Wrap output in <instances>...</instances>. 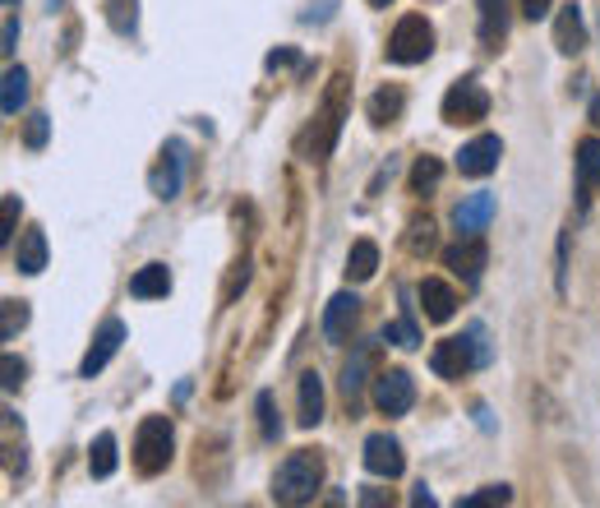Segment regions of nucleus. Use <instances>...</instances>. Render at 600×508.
<instances>
[{"label":"nucleus","mask_w":600,"mask_h":508,"mask_svg":"<svg viewBox=\"0 0 600 508\" xmlns=\"http://www.w3.org/2000/svg\"><path fill=\"white\" fill-rule=\"evenodd\" d=\"M324 486V457L315 448H296L273 476V499L277 504H309Z\"/></svg>","instance_id":"obj_1"},{"label":"nucleus","mask_w":600,"mask_h":508,"mask_svg":"<svg viewBox=\"0 0 600 508\" xmlns=\"http://www.w3.org/2000/svg\"><path fill=\"white\" fill-rule=\"evenodd\" d=\"M347 74H337L328 97H324V107L315 116V130H309L305 139V152H309V162H324L333 158V148H337V135H343V120H347Z\"/></svg>","instance_id":"obj_2"},{"label":"nucleus","mask_w":600,"mask_h":508,"mask_svg":"<svg viewBox=\"0 0 600 508\" xmlns=\"http://www.w3.org/2000/svg\"><path fill=\"white\" fill-rule=\"evenodd\" d=\"M171 453H176V430L167 416H144L139 421V435H135V467L144 476H158L171 467Z\"/></svg>","instance_id":"obj_3"},{"label":"nucleus","mask_w":600,"mask_h":508,"mask_svg":"<svg viewBox=\"0 0 600 508\" xmlns=\"http://www.w3.org/2000/svg\"><path fill=\"white\" fill-rule=\"evenodd\" d=\"M430 51H434V29H430V23L421 14L398 19L393 38H388V61H393V65H421V61H430Z\"/></svg>","instance_id":"obj_4"},{"label":"nucleus","mask_w":600,"mask_h":508,"mask_svg":"<svg viewBox=\"0 0 600 508\" xmlns=\"http://www.w3.org/2000/svg\"><path fill=\"white\" fill-rule=\"evenodd\" d=\"M490 116V93L476 80H462L443 93V120L449 125H476Z\"/></svg>","instance_id":"obj_5"},{"label":"nucleus","mask_w":600,"mask_h":508,"mask_svg":"<svg viewBox=\"0 0 600 508\" xmlns=\"http://www.w3.org/2000/svg\"><path fill=\"white\" fill-rule=\"evenodd\" d=\"M430 370H434L439 379H462L466 370H481V366H476V342H472V334L443 338V342L430 351Z\"/></svg>","instance_id":"obj_6"},{"label":"nucleus","mask_w":600,"mask_h":508,"mask_svg":"<svg viewBox=\"0 0 600 508\" xmlns=\"http://www.w3.org/2000/svg\"><path fill=\"white\" fill-rule=\"evenodd\" d=\"M375 406L383 416H407L415 406V379L407 370H383L375 379Z\"/></svg>","instance_id":"obj_7"},{"label":"nucleus","mask_w":600,"mask_h":508,"mask_svg":"<svg viewBox=\"0 0 600 508\" xmlns=\"http://www.w3.org/2000/svg\"><path fill=\"white\" fill-rule=\"evenodd\" d=\"M120 342H125V324H120V319H102V328L93 334V342H88V351H84V361H80V374H84V379L102 374L112 356L120 351Z\"/></svg>","instance_id":"obj_8"},{"label":"nucleus","mask_w":600,"mask_h":508,"mask_svg":"<svg viewBox=\"0 0 600 508\" xmlns=\"http://www.w3.org/2000/svg\"><path fill=\"white\" fill-rule=\"evenodd\" d=\"M180 181H186V144L171 139V144L162 148V162L152 167L148 186H152V194H158V199H176V194H180Z\"/></svg>","instance_id":"obj_9"},{"label":"nucleus","mask_w":600,"mask_h":508,"mask_svg":"<svg viewBox=\"0 0 600 508\" xmlns=\"http://www.w3.org/2000/svg\"><path fill=\"white\" fill-rule=\"evenodd\" d=\"M443 264H449V268L462 277V283H481V273H485V264H490V250H485L481 236H462L457 245L443 250Z\"/></svg>","instance_id":"obj_10"},{"label":"nucleus","mask_w":600,"mask_h":508,"mask_svg":"<svg viewBox=\"0 0 600 508\" xmlns=\"http://www.w3.org/2000/svg\"><path fill=\"white\" fill-rule=\"evenodd\" d=\"M504 158V139L499 135H476L472 144H462L457 152V171L462 176H490Z\"/></svg>","instance_id":"obj_11"},{"label":"nucleus","mask_w":600,"mask_h":508,"mask_svg":"<svg viewBox=\"0 0 600 508\" xmlns=\"http://www.w3.org/2000/svg\"><path fill=\"white\" fill-rule=\"evenodd\" d=\"M402 467H407V453H402V444L393 440V435H370L365 440V472L370 476H402Z\"/></svg>","instance_id":"obj_12"},{"label":"nucleus","mask_w":600,"mask_h":508,"mask_svg":"<svg viewBox=\"0 0 600 508\" xmlns=\"http://www.w3.org/2000/svg\"><path fill=\"white\" fill-rule=\"evenodd\" d=\"M494 218V194L490 190H476V194H466L457 209H453V226H457V236H481L485 226Z\"/></svg>","instance_id":"obj_13"},{"label":"nucleus","mask_w":600,"mask_h":508,"mask_svg":"<svg viewBox=\"0 0 600 508\" xmlns=\"http://www.w3.org/2000/svg\"><path fill=\"white\" fill-rule=\"evenodd\" d=\"M356 315H360V300L351 292H337L324 310V338L328 342H347L351 328H356Z\"/></svg>","instance_id":"obj_14"},{"label":"nucleus","mask_w":600,"mask_h":508,"mask_svg":"<svg viewBox=\"0 0 600 508\" xmlns=\"http://www.w3.org/2000/svg\"><path fill=\"white\" fill-rule=\"evenodd\" d=\"M415 296L425 305V319H434V324H449L457 315V292L449 283H439V277H425V283L415 287Z\"/></svg>","instance_id":"obj_15"},{"label":"nucleus","mask_w":600,"mask_h":508,"mask_svg":"<svg viewBox=\"0 0 600 508\" xmlns=\"http://www.w3.org/2000/svg\"><path fill=\"white\" fill-rule=\"evenodd\" d=\"M481 10V46L485 51H499V42L508 38V0H476Z\"/></svg>","instance_id":"obj_16"},{"label":"nucleus","mask_w":600,"mask_h":508,"mask_svg":"<svg viewBox=\"0 0 600 508\" xmlns=\"http://www.w3.org/2000/svg\"><path fill=\"white\" fill-rule=\"evenodd\" d=\"M555 46L564 51V56H578V51L587 46V23H582L578 6H564L559 10V19H555Z\"/></svg>","instance_id":"obj_17"},{"label":"nucleus","mask_w":600,"mask_h":508,"mask_svg":"<svg viewBox=\"0 0 600 508\" xmlns=\"http://www.w3.org/2000/svg\"><path fill=\"white\" fill-rule=\"evenodd\" d=\"M14 268L29 273V277H38V273L46 268V232H42V226H29V232L19 236V245H14Z\"/></svg>","instance_id":"obj_18"},{"label":"nucleus","mask_w":600,"mask_h":508,"mask_svg":"<svg viewBox=\"0 0 600 508\" xmlns=\"http://www.w3.org/2000/svg\"><path fill=\"white\" fill-rule=\"evenodd\" d=\"M305 430H315L324 421V379L315 370L301 374V416H296Z\"/></svg>","instance_id":"obj_19"},{"label":"nucleus","mask_w":600,"mask_h":508,"mask_svg":"<svg viewBox=\"0 0 600 508\" xmlns=\"http://www.w3.org/2000/svg\"><path fill=\"white\" fill-rule=\"evenodd\" d=\"M171 292V273L167 264H144L135 277H129V296H139V300H158Z\"/></svg>","instance_id":"obj_20"},{"label":"nucleus","mask_w":600,"mask_h":508,"mask_svg":"<svg viewBox=\"0 0 600 508\" xmlns=\"http://www.w3.org/2000/svg\"><path fill=\"white\" fill-rule=\"evenodd\" d=\"M379 273V245L375 241H356L351 254H347V277L351 283H370Z\"/></svg>","instance_id":"obj_21"},{"label":"nucleus","mask_w":600,"mask_h":508,"mask_svg":"<svg viewBox=\"0 0 600 508\" xmlns=\"http://www.w3.org/2000/svg\"><path fill=\"white\" fill-rule=\"evenodd\" d=\"M370 361H375V347H356V356H351L347 370H343V393H347L351 406H356V398L365 393V374H370Z\"/></svg>","instance_id":"obj_22"},{"label":"nucleus","mask_w":600,"mask_h":508,"mask_svg":"<svg viewBox=\"0 0 600 508\" xmlns=\"http://www.w3.org/2000/svg\"><path fill=\"white\" fill-rule=\"evenodd\" d=\"M88 472H93L97 480H107V476L116 472V435H112V430H102V435L93 440V448H88Z\"/></svg>","instance_id":"obj_23"},{"label":"nucleus","mask_w":600,"mask_h":508,"mask_svg":"<svg viewBox=\"0 0 600 508\" xmlns=\"http://www.w3.org/2000/svg\"><path fill=\"white\" fill-rule=\"evenodd\" d=\"M23 102H29V70L10 65L6 70V97H0V107H6V116H19Z\"/></svg>","instance_id":"obj_24"},{"label":"nucleus","mask_w":600,"mask_h":508,"mask_svg":"<svg viewBox=\"0 0 600 508\" xmlns=\"http://www.w3.org/2000/svg\"><path fill=\"white\" fill-rule=\"evenodd\" d=\"M102 10H107V23H112L120 38H129V33L139 29V0H107Z\"/></svg>","instance_id":"obj_25"},{"label":"nucleus","mask_w":600,"mask_h":508,"mask_svg":"<svg viewBox=\"0 0 600 508\" xmlns=\"http://www.w3.org/2000/svg\"><path fill=\"white\" fill-rule=\"evenodd\" d=\"M402 88H379L375 97H370V120L375 125H388V120H398V112H402Z\"/></svg>","instance_id":"obj_26"},{"label":"nucleus","mask_w":600,"mask_h":508,"mask_svg":"<svg viewBox=\"0 0 600 508\" xmlns=\"http://www.w3.org/2000/svg\"><path fill=\"white\" fill-rule=\"evenodd\" d=\"M578 176H582V186H600V139L578 144Z\"/></svg>","instance_id":"obj_27"},{"label":"nucleus","mask_w":600,"mask_h":508,"mask_svg":"<svg viewBox=\"0 0 600 508\" xmlns=\"http://www.w3.org/2000/svg\"><path fill=\"white\" fill-rule=\"evenodd\" d=\"M29 324V300H6L0 305V338L14 342V334Z\"/></svg>","instance_id":"obj_28"},{"label":"nucleus","mask_w":600,"mask_h":508,"mask_svg":"<svg viewBox=\"0 0 600 508\" xmlns=\"http://www.w3.org/2000/svg\"><path fill=\"white\" fill-rule=\"evenodd\" d=\"M439 176H443V162H439V158H421V162L411 167V190H415V194L434 190V186H439Z\"/></svg>","instance_id":"obj_29"},{"label":"nucleus","mask_w":600,"mask_h":508,"mask_svg":"<svg viewBox=\"0 0 600 508\" xmlns=\"http://www.w3.org/2000/svg\"><path fill=\"white\" fill-rule=\"evenodd\" d=\"M383 342H393V347H421V328H415L411 319H393V324H383Z\"/></svg>","instance_id":"obj_30"},{"label":"nucleus","mask_w":600,"mask_h":508,"mask_svg":"<svg viewBox=\"0 0 600 508\" xmlns=\"http://www.w3.org/2000/svg\"><path fill=\"white\" fill-rule=\"evenodd\" d=\"M254 406H259V430H264V440H277V435H282V421H277V402H273V393H259Z\"/></svg>","instance_id":"obj_31"},{"label":"nucleus","mask_w":600,"mask_h":508,"mask_svg":"<svg viewBox=\"0 0 600 508\" xmlns=\"http://www.w3.org/2000/svg\"><path fill=\"white\" fill-rule=\"evenodd\" d=\"M14 222H19V194H6L0 199V245L14 241Z\"/></svg>","instance_id":"obj_32"},{"label":"nucleus","mask_w":600,"mask_h":508,"mask_svg":"<svg viewBox=\"0 0 600 508\" xmlns=\"http://www.w3.org/2000/svg\"><path fill=\"white\" fill-rule=\"evenodd\" d=\"M407 250H411V254H430V250H434V222H411Z\"/></svg>","instance_id":"obj_33"},{"label":"nucleus","mask_w":600,"mask_h":508,"mask_svg":"<svg viewBox=\"0 0 600 508\" xmlns=\"http://www.w3.org/2000/svg\"><path fill=\"white\" fill-rule=\"evenodd\" d=\"M508 499H513L508 486H485V490H476V495H466L462 508H490V504H508Z\"/></svg>","instance_id":"obj_34"},{"label":"nucleus","mask_w":600,"mask_h":508,"mask_svg":"<svg viewBox=\"0 0 600 508\" xmlns=\"http://www.w3.org/2000/svg\"><path fill=\"white\" fill-rule=\"evenodd\" d=\"M46 135H51L46 112H33V116H29V125H23V144H29V148H42V144H46Z\"/></svg>","instance_id":"obj_35"},{"label":"nucleus","mask_w":600,"mask_h":508,"mask_svg":"<svg viewBox=\"0 0 600 508\" xmlns=\"http://www.w3.org/2000/svg\"><path fill=\"white\" fill-rule=\"evenodd\" d=\"M0 374H6V393H14V389L23 384V374H29V370H23V361H14V356L6 351V361H0Z\"/></svg>","instance_id":"obj_36"},{"label":"nucleus","mask_w":600,"mask_h":508,"mask_svg":"<svg viewBox=\"0 0 600 508\" xmlns=\"http://www.w3.org/2000/svg\"><path fill=\"white\" fill-rule=\"evenodd\" d=\"M14 46H19V14L10 10V14H6V38H0V51H6V61L14 56Z\"/></svg>","instance_id":"obj_37"},{"label":"nucleus","mask_w":600,"mask_h":508,"mask_svg":"<svg viewBox=\"0 0 600 508\" xmlns=\"http://www.w3.org/2000/svg\"><path fill=\"white\" fill-rule=\"evenodd\" d=\"M472 334V342H476V366H490V342H485V324H472L466 328Z\"/></svg>","instance_id":"obj_38"},{"label":"nucleus","mask_w":600,"mask_h":508,"mask_svg":"<svg viewBox=\"0 0 600 508\" xmlns=\"http://www.w3.org/2000/svg\"><path fill=\"white\" fill-rule=\"evenodd\" d=\"M550 6H555V0H522V14H527V19L536 23V19L550 14Z\"/></svg>","instance_id":"obj_39"},{"label":"nucleus","mask_w":600,"mask_h":508,"mask_svg":"<svg viewBox=\"0 0 600 508\" xmlns=\"http://www.w3.org/2000/svg\"><path fill=\"white\" fill-rule=\"evenodd\" d=\"M411 504H425V508H430V504H434V495H430L425 486H415V495H411Z\"/></svg>","instance_id":"obj_40"},{"label":"nucleus","mask_w":600,"mask_h":508,"mask_svg":"<svg viewBox=\"0 0 600 508\" xmlns=\"http://www.w3.org/2000/svg\"><path fill=\"white\" fill-rule=\"evenodd\" d=\"M383 499H388L383 490H365V495H360V504H383Z\"/></svg>","instance_id":"obj_41"},{"label":"nucleus","mask_w":600,"mask_h":508,"mask_svg":"<svg viewBox=\"0 0 600 508\" xmlns=\"http://www.w3.org/2000/svg\"><path fill=\"white\" fill-rule=\"evenodd\" d=\"M591 125H596V130H600V93L591 97Z\"/></svg>","instance_id":"obj_42"},{"label":"nucleus","mask_w":600,"mask_h":508,"mask_svg":"<svg viewBox=\"0 0 600 508\" xmlns=\"http://www.w3.org/2000/svg\"><path fill=\"white\" fill-rule=\"evenodd\" d=\"M370 6H375V10H388V6H393V0H370Z\"/></svg>","instance_id":"obj_43"},{"label":"nucleus","mask_w":600,"mask_h":508,"mask_svg":"<svg viewBox=\"0 0 600 508\" xmlns=\"http://www.w3.org/2000/svg\"><path fill=\"white\" fill-rule=\"evenodd\" d=\"M6 10H19V0H6Z\"/></svg>","instance_id":"obj_44"}]
</instances>
